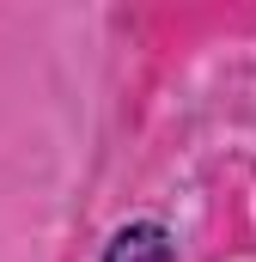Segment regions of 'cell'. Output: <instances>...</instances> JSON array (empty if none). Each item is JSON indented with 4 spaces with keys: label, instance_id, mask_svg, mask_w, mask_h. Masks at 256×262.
Instances as JSON below:
<instances>
[{
    "label": "cell",
    "instance_id": "1",
    "mask_svg": "<svg viewBox=\"0 0 256 262\" xmlns=\"http://www.w3.org/2000/svg\"><path fill=\"white\" fill-rule=\"evenodd\" d=\"M98 262H177V244H171V232L159 220H134V226H122L104 244Z\"/></svg>",
    "mask_w": 256,
    "mask_h": 262
}]
</instances>
